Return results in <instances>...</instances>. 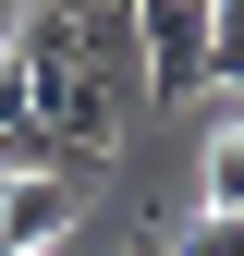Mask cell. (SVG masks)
<instances>
[{"mask_svg":"<svg viewBox=\"0 0 244 256\" xmlns=\"http://www.w3.org/2000/svg\"><path fill=\"white\" fill-rule=\"evenodd\" d=\"M12 61H24V98L61 146L98 171L122 146V110L146 98V37H134V0H24L12 12Z\"/></svg>","mask_w":244,"mask_h":256,"instance_id":"cell-1","label":"cell"},{"mask_svg":"<svg viewBox=\"0 0 244 256\" xmlns=\"http://www.w3.org/2000/svg\"><path fill=\"white\" fill-rule=\"evenodd\" d=\"M134 37H146V98H220L208 0H134Z\"/></svg>","mask_w":244,"mask_h":256,"instance_id":"cell-2","label":"cell"},{"mask_svg":"<svg viewBox=\"0 0 244 256\" xmlns=\"http://www.w3.org/2000/svg\"><path fill=\"white\" fill-rule=\"evenodd\" d=\"M74 171H0V256H61L74 232Z\"/></svg>","mask_w":244,"mask_h":256,"instance_id":"cell-3","label":"cell"},{"mask_svg":"<svg viewBox=\"0 0 244 256\" xmlns=\"http://www.w3.org/2000/svg\"><path fill=\"white\" fill-rule=\"evenodd\" d=\"M196 208L208 220H244V110L208 134V158H196Z\"/></svg>","mask_w":244,"mask_h":256,"instance_id":"cell-4","label":"cell"},{"mask_svg":"<svg viewBox=\"0 0 244 256\" xmlns=\"http://www.w3.org/2000/svg\"><path fill=\"white\" fill-rule=\"evenodd\" d=\"M159 244H171V256H244V220H208V208H196V220L159 232Z\"/></svg>","mask_w":244,"mask_h":256,"instance_id":"cell-5","label":"cell"},{"mask_svg":"<svg viewBox=\"0 0 244 256\" xmlns=\"http://www.w3.org/2000/svg\"><path fill=\"white\" fill-rule=\"evenodd\" d=\"M122 256H171V244H122Z\"/></svg>","mask_w":244,"mask_h":256,"instance_id":"cell-6","label":"cell"},{"mask_svg":"<svg viewBox=\"0 0 244 256\" xmlns=\"http://www.w3.org/2000/svg\"><path fill=\"white\" fill-rule=\"evenodd\" d=\"M232 110H244V98H232Z\"/></svg>","mask_w":244,"mask_h":256,"instance_id":"cell-7","label":"cell"}]
</instances>
